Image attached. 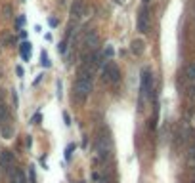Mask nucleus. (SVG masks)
<instances>
[{
    "label": "nucleus",
    "mask_w": 195,
    "mask_h": 183,
    "mask_svg": "<svg viewBox=\"0 0 195 183\" xmlns=\"http://www.w3.org/2000/svg\"><path fill=\"white\" fill-rule=\"evenodd\" d=\"M92 94V80L88 78H78L77 76V82L73 86V97L78 103H84L88 99V95Z\"/></svg>",
    "instance_id": "obj_1"
},
{
    "label": "nucleus",
    "mask_w": 195,
    "mask_h": 183,
    "mask_svg": "<svg viewBox=\"0 0 195 183\" xmlns=\"http://www.w3.org/2000/svg\"><path fill=\"white\" fill-rule=\"evenodd\" d=\"M102 78L107 84H117L121 80V69L117 67L115 61H107L103 65V71H102Z\"/></svg>",
    "instance_id": "obj_2"
},
{
    "label": "nucleus",
    "mask_w": 195,
    "mask_h": 183,
    "mask_svg": "<svg viewBox=\"0 0 195 183\" xmlns=\"http://www.w3.org/2000/svg\"><path fill=\"white\" fill-rule=\"evenodd\" d=\"M151 90H153V74L151 71L146 67L142 69V80H140V92L143 97H149L151 95Z\"/></svg>",
    "instance_id": "obj_3"
},
{
    "label": "nucleus",
    "mask_w": 195,
    "mask_h": 183,
    "mask_svg": "<svg viewBox=\"0 0 195 183\" xmlns=\"http://www.w3.org/2000/svg\"><path fill=\"white\" fill-rule=\"evenodd\" d=\"M136 27H138V31L142 34H146L149 31V12H147L146 6L138 12V23H136Z\"/></svg>",
    "instance_id": "obj_4"
},
{
    "label": "nucleus",
    "mask_w": 195,
    "mask_h": 183,
    "mask_svg": "<svg viewBox=\"0 0 195 183\" xmlns=\"http://www.w3.org/2000/svg\"><path fill=\"white\" fill-rule=\"evenodd\" d=\"M109 149H111L109 137L102 133V136L98 137V141H96V151H98V154H99V158H105L107 154H109Z\"/></svg>",
    "instance_id": "obj_5"
},
{
    "label": "nucleus",
    "mask_w": 195,
    "mask_h": 183,
    "mask_svg": "<svg viewBox=\"0 0 195 183\" xmlns=\"http://www.w3.org/2000/svg\"><path fill=\"white\" fill-rule=\"evenodd\" d=\"M84 46L88 48V50H98V46H99V34H98V31H88L86 33V36H84Z\"/></svg>",
    "instance_id": "obj_6"
},
{
    "label": "nucleus",
    "mask_w": 195,
    "mask_h": 183,
    "mask_svg": "<svg viewBox=\"0 0 195 183\" xmlns=\"http://www.w3.org/2000/svg\"><path fill=\"white\" fill-rule=\"evenodd\" d=\"M103 57H105V55H103V52H102V50H94V52H92V55L88 57V61H86V63H88L92 69H96V67H99V65L103 63Z\"/></svg>",
    "instance_id": "obj_7"
},
{
    "label": "nucleus",
    "mask_w": 195,
    "mask_h": 183,
    "mask_svg": "<svg viewBox=\"0 0 195 183\" xmlns=\"http://www.w3.org/2000/svg\"><path fill=\"white\" fill-rule=\"evenodd\" d=\"M71 16L77 17V19L84 16V2L82 0H75V4L71 6Z\"/></svg>",
    "instance_id": "obj_8"
},
{
    "label": "nucleus",
    "mask_w": 195,
    "mask_h": 183,
    "mask_svg": "<svg viewBox=\"0 0 195 183\" xmlns=\"http://www.w3.org/2000/svg\"><path fill=\"white\" fill-rule=\"evenodd\" d=\"M130 50H132V54H134V55H142V54H143V50H146V42H143L142 38L132 40V44H130Z\"/></svg>",
    "instance_id": "obj_9"
},
{
    "label": "nucleus",
    "mask_w": 195,
    "mask_h": 183,
    "mask_svg": "<svg viewBox=\"0 0 195 183\" xmlns=\"http://www.w3.org/2000/svg\"><path fill=\"white\" fill-rule=\"evenodd\" d=\"M19 52H21V57H23V61H29V57H31V42H23V44L19 46Z\"/></svg>",
    "instance_id": "obj_10"
},
{
    "label": "nucleus",
    "mask_w": 195,
    "mask_h": 183,
    "mask_svg": "<svg viewBox=\"0 0 195 183\" xmlns=\"http://www.w3.org/2000/svg\"><path fill=\"white\" fill-rule=\"evenodd\" d=\"M10 183H25V175L23 172L16 168V170H12V178H10Z\"/></svg>",
    "instance_id": "obj_11"
},
{
    "label": "nucleus",
    "mask_w": 195,
    "mask_h": 183,
    "mask_svg": "<svg viewBox=\"0 0 195 183\" xmlns=\"http://www.w3.org/2000/svg\"><path fill=\"white\" fill-rule=\"evenodd\" d=\"M0 160H2V162L10 168V166L13 164V153H12V151H8V149L2 151V153H0Z\"/></svg>",
    "instance_id": "obj_12"
},
{
    "label": "nucleus",
    "mask_w": 195,
    "mask_h": 183,
    "mask_svg": "<svg viewBox=\"0 0 195 183\" xmlns=\"http://www.w3.org/2000/svg\"><path fill=\"white\" fill-rule=\"evenodd\" d=\"M2 17L4 19H12L13 17V8L10 4H2Z\"/></svg>",
    "instance_id": "obj_13"
},
{
    "label": "nucleus",
    "mask_w": 195,
    "mask_h": 183,
    "mask_svg": "<svg viewBox=\"0 0 195 183\" xmlns=\"http://www.w3.org/2000/svg\"><path fill=\"white\" fill-rule=\"evenodd\" d=\"M186 74H187V78H190V82L195 86V63L187 65V69H186Z\"/></svg>",
    "instance_id": "obj_14"
},
{
    "label": "nucleus",
    "mask_w": 195,
    "mask_h": 183,
    "mask_svg": "<svg viewBox=\"0 0 195 183\" xmlns=\"http://www.w3.org/2000/svg\"><path fill=\"white\" fill-rule=\"evenodd\" d=\"M77 151V143H69L67 145V149H65V160H67V162H69V160H71V157H73V153Z\"/></svg>",
    "instance_id": "obj_15"
},
{
    "label": "nucleus",
    "mask_w": 195,
    "mask_h": 183,
    "mask_svg": "<svg viewBox=\"0 0 195 183\" xmlns=\"http://www.w3.org/2000/svg\"><path fill=\"white\" fill-rule=\"evenodd\" d=\"M40 63H42V67H50V65H52V63H50V59H48V54L44 52V50H42V54H40Z\"/></svg>",
    "instance_id": "obj_16"
},
{
    "label": "nucleus",
    "mask_w": 195,
    "mask_h": 183,
    "mask_svg": "<svg viewBox=\"0 0 195 183\" xmlns=\"http://www.w3.org/2000/svg\"><path fill=\"white\" fill-rule=\"evenodd\" d=\"M6 118H8V111H6V105L2 103V105H0V124H2Z\"/></svg>",
    "instance_id": "obj_17"
},
{
    "label": "nucleus",
    "mask_w": 195,
    "mask_h": 183,
    "mask_svg": "<svg viewBox=\"0 0 195 183\" xmlns=\"http://www.w3.org/2000/svg\"><path fill=\"white\" fill-rule=\"evenodd\" d=\"M29 175H31V183H37V175H34V166H29Z\"/></svg>",
    "instance_id": "obj_18"
},
{
    "label": "nucleus",
    "mask_w": 195,
    "mask_h": 183,
    "mask_svg": "<svg viewBox=\"0 0 195 183\" xmlns=\"http://www.w3.org/2000/svg\"><path fill=\"white\" fill-rule=\"evenodd\" d=\"M2 136H4L6 139H10V136H12V130L8 128V126H4V128H2Z\"/></svg>",
    "instance_id": "obj_19"
},
{
    "label": "nucleus",
    "mask_w": 195,
    "mask_h": 183,
    "mask_svg": "<svg viewBox=\"0 0 195 183\" xmlns=\"http://www.w3.org/2000/svg\"><path fill=\"white\" fill-rule=\"evenodd\" d=\"M6 172H8V166H6L2 160H0V178H2V175H6Z\"/></svg>",
    "instance_id": "obj_20"
},
{
    "label": "nucleus",
    "mask_w": 195,
    "mask_h": 183,
    "mask_svg": "<svg viewBox=\"0 0 195 183\" xmlns=\"http://www.w3.org/2000/svg\"><path fill=\"white\" fill-rule=\"evenodd\" d=\"M23 23H25V17H23V16H19V17L16 19V25H17V27H23Z\"/></svg>",
    "instance_id": "obj_21"
},
{
    "label": "nucleus",
    "mask_w": 195,
    "mask_h": 183,
    "mask_svg": "<svg viewBox=\"0 0 195 183\" xmlns=\"http://www.w3.org/2000/svg\"><path fill=\"white\" fill-rule=\"evenodd\" d=\"M103 55L111 57V55H113V48H111V46H107V48H105V52H103Z\"/></svg>",
    "instance_id": "obj_22"
},
{
    "label": "nucleus",
    "mask_w": 195,
    "mask_h": 183,
    "mask_svg": "<svg viewBox=\"0 0 195 183\" xmlns=\"http://www.w3.org/2000/svg\"><path fill=\"white\" fill-rule=\"evenodd\" d=\"M63 120H65V124H71V116H69V112H63Z\"/></svg>",
    "instance_id": "obj_23"
},
{
    "label": "nucleus",
    "mask_w": 195,
    "mask_h": 183,
    "mask_svg": "<svg viewBox=\"0 0 195 183\" xmlns=\"http://www.w3.org/2000/svg\"><path fill=\"white\" fill-rule=\"evenodd\" d=\"M48 23H50V27H57V19H56V17H50Z\"/></svg>",
    "instance_id": "obj_24"
},
{
    "label": "nucleus",
    "mask_w": 195,
    "mask_h": 183,
    "mask_svg": "<svg viewBox=\"0 0 195 183\" xmlns=\"http://www.w3.org/2000/svg\"><path fill=\"white\" fill-rule=\"evenodd\" d=\"M31 122H33V124H38V122H40V115H38V112L33 116V120H31Z\"/></svg>",
    "instance_id": "obj_25"
},
{
    "label": "nucleus",
    "mask_w": 195,
    "mask_h": 183,
    "mask_svg": "<svg viewBox=\"0 0 195 183\" xmlns=\"http://www.w3.org/2000/svg\"><path fill=\"white\" fill-rule=\"evenodd\" d=\"M65 50H67V44L61 42V44H60V54H65Z\"/></svg>",
    "instance_id": "obj_26"
},
{
    "label": "nucleus",
    "mask_w": 195,
    "mask_h": 183,
    "mask_svg": "<svg viewBox=\"0 0 195 183\" xmlns=\"http://www.w3.org/2000/svg\"><path fill=\"white\" fill-rule=\"evenodd\" d=\"M2 103H4V90L0 88V105H2Z\"/></svg>",
    "instance_id": "obj_27"
},
{
    "label": "nucleus",
    "mask_w": 195,
    "mask_h": 183,
    "mask_svg": "<svg viewBox=\"0 0 195 183\" xmlns=\"http://www.w3.org/2000/svg\"><path fill=\"white\" fill-rule=\"evenodd\" d=\"M16 73H17L19 76H23V69H21V67H17V69H16Z\"/></svg>",
    "instance_id": "obj_28"
},
{
    "label": "nucleus",
    "mask_w": 195,
    "mask_h": 183,
    "mask_svg": "<svg viewBox=\"0 0 195 183\" xmlns=\"http://www.w3.org/2000/svg\"><path fill=\"white\" fill-rule=\"evenodd\" d=\"M147 2H149V0H143V4H147Z\"/></svg>",
    "instance_id": "obj_29"
},
{
    "label": "nucleus",
    "mask_w": 195,
    "mask_h": 183,
    "mask_svg": "<svg viewBox=\"0 0 195 183\" xmlns=\"http://www.w3.org/2000/svg\"><path fill=\"white\" fill-rule=\"evenodd\" d=\"M191 183H195V181H191Z\"/></svg>",
    "instance_id": "obj_30"
}]
</instances>
